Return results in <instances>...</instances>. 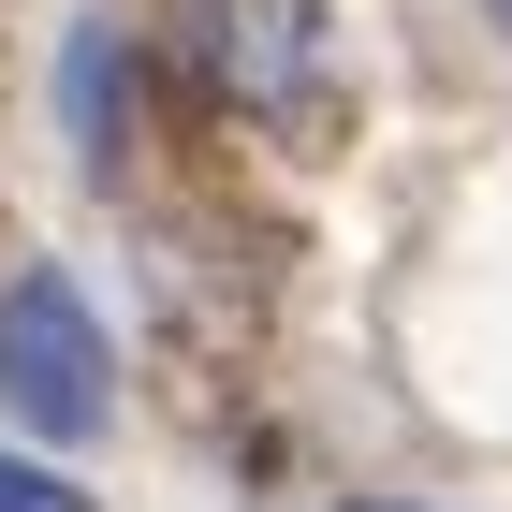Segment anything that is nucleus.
<instances>
[{
	"label": "nucleus",
	"instance_id": "f03ea898",
	"mask_svg": "<svg viewBox=\"0 0 512 512\" xmlns=\"http://www.w3.org/2000/svg\"><path fill=\"white\" fill-rule=\"evenodd\" d=\"M191 59H205V88H220L235 118H264V132L322 118V88H337L322 0H191Z\"/></svg>",
	"mask_w": 512,
	"mask_h": 512
},
{
	"label": "nucleus",
	"instance_id": "f257e3e1",
	"mask_svg": "<svg viewBox=\"0 0 512 512\" xmlns=\"http://www.w3.org/2000/svg\"><path fill=\"white\" fill-rule=\"evenodd\" d=\"M0 410L30 439H103V410H118V352H103V322L59 264L0 278Z\"/></svg>",
	"mask_w": 512,
	"mask_h": 512
},
{
	"label": "nucleus",
	"instance_id": "20e7f679",
	"mask_svg": "<svg viewBox=\"0 0 512 512\" xmlns=\"http://www.w3.org/2000/svg\"><path fill=\"white\" fill-rule=\"evenodd\" d=\"M352 512H381V498H352Z\"/></svg>",
	"mask_w": 512,
	"mask_h": 512
},
{
	"label": "nucleus",
	"instance_id": "7ed1b4c3",
	"mask_svg": "<svg viewBox=\"0 0 512 512\" xmlns=\"http://www.w3.org/2000/svg\"><path fill=\"white\" fill-rule=\"evenodd\" d=\"M0 512H88V483H59V469H30V454H0Z\"/></svg>",
	"mask_w": 512,
	"mask_h": 512
}]
</instances>
